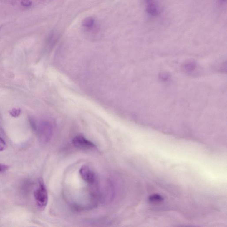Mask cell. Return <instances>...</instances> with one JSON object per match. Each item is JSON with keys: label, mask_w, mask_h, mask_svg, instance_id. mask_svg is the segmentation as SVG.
<instances>
[{"label": "cell", "mask_w": 227, "mask_h": 227, "mask_svg": "<svg viewBox=\"0 0 227 227\" xmlns=\"http://www.w3.org/2000/svg\"><path fill=\"white\" fill-rule=\"evenodd\" d=\"M79 173L82 178L88 184L92 185L95 182V174L88 166H83L81 167L79 170Z\"/></svg>", "instance_id": "obj_4"}, {"label": "cell", "mask_w": 227, "mask_h": 227, "mask_svg": "<svg viewBox=\"0 0 227 227\" xmlns=\"http://www.w3.org/2000/svg\"><path fill=\"white\" fill-rule=\"evenodd\" d=\"M72 143L74 146L80 149H90L95 146L92 142L80 135L75 136L73 139Z\"/></svg>", "instance_id": "obj_3"}, {"label": "cell", "mask_w": 227, "mask_h": 227, "mask_svg": "<svg viewBox=\"0 0 227 227\" xmlns=\"http://www.w3.org/2000/svg\"><path fill=\"white\" fill-rule=\"evenodd\" d=\"M94 23V20L92 17H87L82 21V25L86 28H91Z\"/></svg>", "instance_id": "obj_6"}, {"label": "cell", "mask_w": 227, "mask_h": 227, "mask_svg": "<svg viewBox=\"0 0 227 227\" xmlns=\"http://www.w3.org/2000/svg\"><path fill=\"white\" fill-rule=\"evenodd\" d=\"M154 0H143L144 2L146 4H148V3H150V2H152L154 1Z\"/></svg>", "instance_id": "obj_14"}, {"label": "cell", "mask_w": 227, "mask_h": 227, "mask_svg": "<svg viewBox=\"0 0 227 227\" xmlns=\"http://www.w3.org/2000/svg\"><path fill=\"white\" fill-rule=\"evenodd\" d=\"M149 200L151 202H156L161 201L163 200L162 197L158 195H154L150 196Z\"/></svg>", "instance_id": "obj_7"}, {"label": "cell", "mask_w": 227, "mask_h": 227, "mask_svg": "<svg viewBox=\"0 0 227 227\" xmlns=\"http://www.w3.org/2000/svg\"><path fill=\"white\" fill-rule=\"evenodd\" d=\"M0 29H1V27H0Z\"/></svg>", "instance_id": "obj_16"}, {"label": "cell", "mask_w": 227, "mask_h": 227, "mask_svg": "<svg viewBox=\"0 0 227 227\" xmlns=\"http://www.w3.org/2000/svg\"><path fill=\"white\" fill-rule=\"evenodd\" d=\"M195 64L190 63L185 66V70L187 71H191L195 68Z\"/></svg>", "instance_id": "obj_10"}, {"label": "cell", "mask_w": 227, "mask_h": 227, "mask_svg": "<svg viewBox=\"0 0 227 227\" xmlns=\"http://www.w3.org/2000/svg\"><path fill=\"white\" fill-rule=\"evenodd\" d=\"M21 112L20 109L14 108L10 112V115L14 117H18L21 114Z\"/></svg>", "instance_id": "obj_8"}, {"label": "cell", "mask_w": 227, "mask_h": 227, "mask_svg": "<svg viewBox=\"0 0 227 227\" xmlns=\"http://www.w3.org/2000/svg\"><path fill=\"white\" fill-rule=\"evenodd\" d=\"M220 2H221V3H224V2H226V0H218Z\"/></svg>", "instance_id": "obj_15"}, {"label": "cell", "mask_w": 227, "mask_h": 227, "mask_svg": "<svg viewBox=\"0 0 227 227\" xmlns=\"http://www.w3.org/2000/svg\"><path fill=\"white\" fill-rule=\"evenodd\" d=\"M161 80H163V81H166L169 79L170 78V77L168 74H163V75H161Z\"/></svg>", "instance_id": "obj_13"}, {"label": "cell", "mask_w": 227, "mask_h": 227, "mask_svg": "<svg viewBox=\"0 0 227 227\" xmlns=\"http://www.w3.org/2000/svg\"><path fill=\"white\" fill-rule=\"evenodd\" d=\"M9 167L6 165L0 164V173L4 172L7 170Z\"/></svg>", "instance_id": "obj_12"}, {"label": "cell", "mask_w": 227, "mask_h": 227, "mask_svg": "<svg viewBox=\"0 0 227 227\" xmlns=\"http://www.w3.org/2000/svg\"><path fill=\"white\" fill-rule=\"evenodd\" d=\"M36 204L41 209H44L47 206L48 201V194L47 189L42 180L39 182V186L34 193Z\"/></svg>", "instance_id": "obj_1"}, {"label": "cell", "mask_w": 227, "mask_h": 227, "mask_svg": "<svg viewBox=\"0 0 227 227\" xmlns=\"http://www.w3.org/2000/svg\"><path fill=\"white\" fill-rule=\"evenodd\" d=\"M6 144L5 141L0 137V152L6 149Z\"/></svg>", "instance_id": "obj_9"}, {"label": "cell", "mask_w": 227, "mask_h": 227, "mask_svg": "<svg viewBox=\"0 0 227 227\" xmlns=\"http://www.w3.org/2000/svg\"><path fill=\"white\" fill-rule=\"evenodd\" d=\"M21 4L24 6L29 7L32 5V2L30 0H21Z\"/></svg>", "instance_id": "obj_11"}, {"label": "cell", "mask_w": 227, "mask_h": 227, "mask_svg": "<svg viewBox=\"0 0 227 227\" xmlns=\"http://www.w3.org/2000/svg\"><path fill=\"white\" fill-rule=\"evenodd\" d=\"M146 11L152 16H156L159 14V10L156 4L154 1L147 4Z\"/></svg>", "instance_id": "obj_5"}, {"label": "cell", "mask_w": 227, "mask_h": 227, "mask_svg": "<svg viewBox=\"0 0 227 227\" xmlns=\"http://www.w3.org/2000/svg\"><path fill=\"white\" fill-rule=\"evenodd\" d=\"M32 125L35 127L34 128L36 129L40 140L42 142H47L51 135L52 130L49 124L43 122L37 126Z\"/></svg>", "instance_id": "obj_2"}]
</instances>
